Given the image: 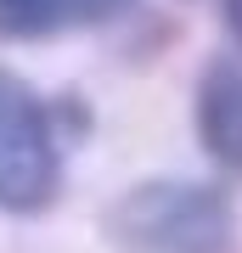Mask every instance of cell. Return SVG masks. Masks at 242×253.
<instances>
[{
    "mask_svg": "<svg viewBox=\"0 0 242 253\" xmlns=\"http://www.w3.org/2000/svg\"><path fill=\"white\" fill-rule=\"evenodd\" d=\"M62 186V152L45 101L17 73L0 68V208L40 214Z\"/></svg>",
    "mask_w": 242,
    "mask_h": 253,
    "instance_id": "2",
    "label": "cell"
},
{
    "mask_svg": "<svg viewBox=\"0 0 242 253\" xmlns=\"http://www.w3.org/2000/svg\"><path fill=\"white\" fill-rule=\"evenodd\" d=\"M107 236L124 253H237V214L214 186L141 180L107 208Z\"/></svg>",
    "mask_w": 242,
    "mask_h": 253,
    "instance_id": "1",
    "label": "cell"
},
{
    "mask_svg": "<svg viewBox=\"0 0 242 253\" xmlns=\"http://www.w3.org/2000/svg\"><path fill=\"white\" fill-rule=\"evenodd\" d=\"M141 0H0V40H51L73 28H101Z\"/></svg>",
    "mask_w": 242,
    "mask_h": 253,
    "instance_id": "4",
    "label": "cell"
},
{
    "mask_svg": "<svg viewBox=\"0 0 242 253\" xmlns=\"http://www.w3.org/2000/svg\"><path fill=\"white\" fill-rule=\"evenodd\" d=\"M220 11H225V28L242 40V0H220Z\"/></svg>",
    "mask_w": 242,
    "mask_h": 253,
    "instance_id": "5",
    "label": "cell"
},
{
    "mask_svg": "<svg viewBox=\"0 0 242 253\" xmlns=\"http://www.w3.org/2000/svg\"><path fill=\"white\" fill-rule=\"evenodd\" d=\"M197 135L220 169L242 174V62H208L197 84Z\"/></svg>",
    "mask_w": 242,
    "mask_h": 253,
    "instance_id": "3",
    "label": "cell"
}]
</instances>
